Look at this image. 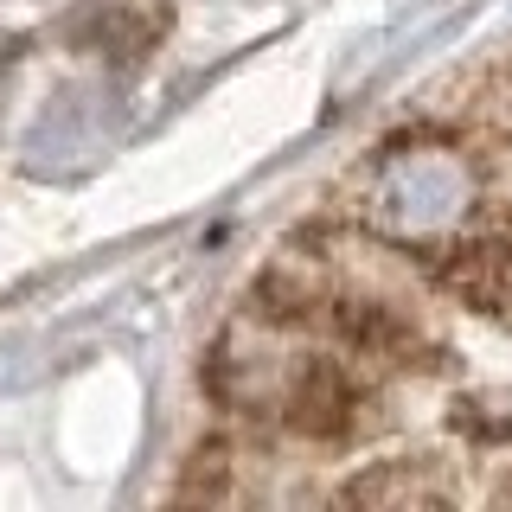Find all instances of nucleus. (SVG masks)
Masks as SVG:
<instances>
[{
    "mask_svg": "<svg viewBox=\"0 0 512 512\" xmlns=\"http://www.w3.org/2000/svg\"><path fill=\"white\" fill-rule=\"evenodd\" d=\"M442 282L480 314H512V237H474L455 244L442 263Z\"/></svg>",
    "mask_w": 512,
    "mask_h": 512,
    "instance_id": "nucleus-2",
    "label": "nucleus"
},
{
    "mask_svg": "<svg viewBox=\"0 0 512 512\" xmlns=\"http://www.w3.org/2000/svg\"><path fill=\"white\" fill-rule=\"evenodd\" d=\"M282 410L301 436H346L359 423V384L346 378L340 359H308L295 372V384H288Z\"/></svg>",
    "mask_w": 512,
    "mask_h": 512,
    "instance_id": "nucleus-1",
    "label": "nucleus"
}]
</instances>
